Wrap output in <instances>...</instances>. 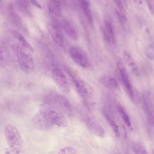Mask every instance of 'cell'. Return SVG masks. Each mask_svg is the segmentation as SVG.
<instances>
[{
	"label": "cell",
	"mask_w": 154,
	"mask_h": 154,
	"mask_svg": "<svg viewBox=\"0 0 154 154\" xmlns=\"http://www.w3.org/2000/svg\"><path fill=\"white\" fill-rule=\"evenodd\" d=\"M39 112L41 116L50 123L61 127L68 125L67 120L57 107L49 103H45L41 105Z\"/></svg>",
	"instance_id": "cell-1"
},
{
	"label": "cell",
	"mask_w": 154,
	"mask_h": 154,
	"mask_svg": "<svg viewBox=\"0 0 154 154\" xmlns=\"http://www.w3.org/2000/svg\"><path fill=\"white\" fill-rule=\"evenodd\" d=\"M4 133L8 144L11 150L14 153L22 152L23 142L20 134L17 129L11 124L6 125Z\"/></svg>",
	"instance_id": "cell-2"
},
{
	"label": "cell",
	"mask_w": 154,
	"mask_h": 154,
	"mask_svg": "<svg viewBox=\"0 0 154 154\" xmlns=\"http://www.w3.org/2000/svg\"><path fill=\"white\" fill-rule=\"evenodd\" d=\"M31 52L24 48L21 45H19L17 48V55L18 64L24 72H31L34 68L33 59L30 54Z\"/></svg>",
	"instance_id": "cell-3"
},
{
	"label": "cell",
	"mask_w": 154,
	"mask_h": 154,
	"mask_svg": "<svg viewBox=\"0 0 154 154\" xmlns=\"http://www.w3.org/2000/svg\"><path fill=\"white\" fill-rule=\"evenodd\" d=\"M45 99V103L56 106V107L66 113L68 114L71 113V105L68 100L64 96L52 93L46 96Z\"/></svg>",
	"instance_id": "cell-4"
},
{
	"label": "cell",
	"mask_w": 154,
	"mask_h": 154,
	"mask_svg": "<svg viewBox=\"0 0 154 154\" xmlns=\"http://www.w3.org/2000/svg\"><path fill=\"white\" fill-rule=\"evenodd\" d=\"M68 52L73 61L78 65L83 68H87L89 66L90 63L88 57L82 50L73 46L69 49Z\"/></svg>",
	"instance_id": "cell-5"
},
{
	"label": "cell",
	"mask_w": 154,
	"mask_h": 154,
	"mask_svg": "<svg viewBox=\"0 0 154 154\" xmlns=\"http://www.w3.org/2000/svg\"><path fill=\"white\" fill-rule=\"evenodd\" d=\"M52 79L58 88L63 92L68 93L70 91V85L68 80L62 71L54 68L51 71Z\"/></svg>",
	"instance_id": "cell-6"
},
{
	"label": "cell",
	"mask_w": 154,
	"mask_h": 154,
	"mask_svg": "<svg viewBox=\"0 0 154 154\" xmlns=\"http://www.w3.org/2000/svg\"><path fill=\"white\" fill-rule=\"evenodd\" d=\"M74 89L79 96L85 99L92 98L94 92L91 85L85 81L82 80H74L73 82Z\"/></svg>",
	"instance_id": "cell-7"
},
{
	"label": "cell",
	"mask_w": 154,
	"mask_h": 154,
	"mask_svg": "<svg viewBox=\"0 0 154 154\" xmlns=\"http://www.w3.org/2000/svg\"><path fill=\"white\" fill-rule=\"evenodd\" d=\"M48 29L55 42L60 46H63L64 44V37L60 26L56 23L51 22L48 24Z\"/></svg>",
	"instance_id": "cell-8"
},
{
	"label": "cell",
	"mask_w": 154,
	"mask_h": 154,
	"mask_svg": "<svg viewBox=\"0 0 154 154\" xmlns=\"http://www.w3.org/2000/svg\"><path fill=\"white\" fill-rule=\"evenodd\" d=\"M10 57V51L7 44L0 39V67L3 68L7 65Z\"/></svg>",
	"instance_id": "cell-9"
},
{
	"label": "cell",
	"mask_w": 154,
	"mask_h": 154,
	"mask_svg": "<svg viewBox=\"0 0 154 154\" xmlns=\"http://www.w3.org/2000/svg\"><path fill=\"white\" fill-rule=\"evenodd\" d=\"M86 122L88 128L93 133L101 138L104 137L105 134L104 130L98 122L93 119H88Z\"/></svg>",
	"instance_id": "cell-10"
},
{
	"label": "cell",
	"mask_w": 154,
	"mask_h": 154,
	"mask_svg": "<svg viewBox=\"0 0 154 154\" xmlns=\"http://www.w3.org/2000/svg\"><path fill=\"white\" fill-rule=\"evenodd\" d=\"M119 72L123 84L128 95L131 99H133L134 93L126 69L125 68L122 67L120 69Z\"/></svg>",
	"instance_id": "cell-11"
},
{
	"label": "cell",
	"mask_w": 154,
	"mask_h": 154,
	"mask_svg": "<svg viewBox=\"0 0 154 154\" xmlns=\"http://www.w3.org/2000/svg\"><path fill=\"white\" fill-rule=\"evenodd\" d=\"M104 22L105 37L109 45L114 46L115 45V40L112 26L110 22L108 20H105Z\"/></svg>",
	"instance_id": "cell-12"
},
{
	"label": "cell",
	"mask_w": 154,
	"mask_h": 154,
	"mask_svg": "<svg viewBox=\"0 0 154 154\" xmlns=\"http://www.w3.org/2000/svg\"><path fill=\"white\" fill-rule=\"evenodd\" d=\"M32 122L35 127L42 130L48 129L50 127L51 124L47 121L40 114H36L32 118Z\"/></svg>",
	"instance_id": "cell-13"
},
{
	"label": "cell",
	"mask_w": 154,
	"mask_h": 154,
	"mask_svg": "<svg viewBox=\"0 0 154 154\" xmlns=\"http://www.w3.org/2000/svg\"><path fill=\"white\" fill-rule=\"evenodd\" d=\"M63 26L65 33L70 39L74 41L78 40L77 32L70 22L67 21H64L63 24Z\"/></svg>",
	"instance_id": "cell-14"
},
{
	"label": "cell",
	"mask_w": 154,
	"mask_h": 154,
	"mask_svg": "<svg viewBox=\"0 0 154 154\" xmlns=\"http://www.w3.org/2000/svg\"><path fill=\"white\" fill-rule=\"evenodd\" d=\"M143 106L145 111L146 114L148 119L150 123L153 125L154 117L152 105L145 94L143 95Z\"/></svg>",
	"instance_id": "cell-15"
},
{
	"label": "cell",
	"mask_w": 154,
	"mask_h": 154,
	"mask_svg": "<svg viewBox=\"0 0 154 154\" xmlns=\"http://www.w3.org/2000/svg\"><path fill=\"white\" fill-rule=\"evenodd\" d=\"M123 55L124 59L130 67L134 74L136 75H139V72L135 63L130 54L127 51H124Z\"/></svg>",
	"instance_id": "cell-16"
},
{
	"label": "cell",
	"mask_w": 154,
	"mask_h": 154,
	"mask_svg": "<svg viewBox=\"0 0 154 154\" xmlns=\"http://www.w3.org/2000/svg\"><path fill=\"white\" fill-rule=\"evenodd\" d=\"M10 31L14 36L20 42L22 46L32 52H33L32 47L21 34L14 30H11Z\"/></svg>",
	"instance_id": "cell-17"
},
{
	"label": "cell",
	"mask_w": 154,
	"mask_h": 154,
	"mask_svg": "<svg viewBox=\"0 0 154 154\" xmlns=\"http://www.w3.org/2000/svg\"><path fill=\"white\" fill-rule=\"evenodd\" d=\"M145 53L147 57L151 60H154V46L152 39L150 37L146 38Z\"/></svg>",
	"instance_id": "cell-18"
},
{
	"label": "cell",
	"mask_w": 154,
	"mask_h": 154,
	"mask_svg": "<svg viewBox=\"0 0 154 154\" xmlns=\"http://www.w3.org/2000/svg\"><path fill=\"white\" fill-rule=\"evenodd\" d=\"M8 13L12 22L16 26L20 27L22 24L21 20L14 9L12 5L9 7Z\"/></svg>",
	"instance_id": "cell-19"
},
{
	"label": "cell",
	"mask_w": 154,
	"mask_h": 154,
	"mask_svg": "<svg viewBox=\"0 0 154 154\" xmlns=\"http://www.w3.org/2000/svg\"><path fill=\"white\" fill-rule=\"evenodd\" d=\"M50 11L52 13L58 17L62 15L61 10L60 8V3L52 0H51L49 5Z\"/></svg>",
	"instance_id": "cell-20"
},
{
	"label": "cell",
	"mask_w": 154,
	"mask_h": 154,
	"mask_svg": "<svg viewBox=\"0 0 154 154\" xmlns=\"http://www.w3.org/2000/svg\"><path fill=\"white\" fill-rule=\"evenodd\" d=\"M18 9L21 12L25 13L28 12L29 5L27 0H14Z\"/></svg>",
	"instance_id": "cell-21"
},
{
	"label": "cell",
	"mask_w": 154,
	"mask_h": 154,
	"mask_svg": "<svg viewBox=\"0 0 154 154\" xmlns=\"http://www.w3.org/2000/svg\"><path fill=\"white\" fill-rule=\"evenodd\" d=\"M102 113L107 120V121L111 126L116 136L117 137H119L120 136V133L118 126L116 125L115 122L109 117L107 113L105 111H103Z\"/></svg>",
	"instance_id": "cell-22"
},
{
	"label": "cell",
	"mask_w": 154,
	"mask_h": 154,
	"mask_svg": "<svg viewBox=\"0 0 154 154\" xmlns=\"http://www.w3.org/2000/svg\"><path fill=\"white\" fill-rule=\"evenodd\" d=\"M117 109L126 124L128 126H130L131 123L130 119L123 107L120 105H118Z\"/></svg>",
	"instance_id": "cell-23"
},
{
	"label": "cell",
	"mask_w": 154,
	"mask_h": 154,
	"mask_svg": "<svg viewBox=\"0 0 154 154\" xmlns=\"http://www.w3.org/2000/svg\"><path fill=\"white\" fill-rule=\"evenodd\" d=\"M82 8L84 13L88 21L91 23H93V20L89 6L90 5L84 4L81 3Z\"/></svg>",
	"instance_id": "cell-24"
},
{
	"label": "cell",
	"mask_w": 154,
	"mask_h": 154,
	"mask_svg": "<svg viewBox=\"0 0 154 154\" xmlns=\"http://www.w3.org/2000/svg\"><path fill=\"white\" fill-rule=\"evenodd\" d=\"M133 149L134 152L136 153L145 154L147 153L144 147L140 143L134 144L133 146Z\"/></svg>",
	"instance_id": "cell-25"
},
{
	"label": "cell",
	"mask_w": 154,
	"mask_h": 154,
	"mask_svg": "<svg viewBox=\"0 0 154 154\" xmlns=\"http://www.w3.org/2000/svg\"><path fill=\"white\" fill-rule=\"evenodd\" d=\"M76 151L72 148L66 146L60 149L59 151V154H75Z\"/></svg>",
	"instance_id": "cell-26"
},
{
	"label": "cell",
	"mask_w": 154,
	"mask_h": 154,
	"mask_svg": "<svg viewBox=\"0 0 154 154\" xmlns=\"http://www.w3.org/2000/svg\"><path fill=\"white\" fill-rule=\"evenodd\" d=\"M108 85L109 87L117 89L119 88V85L116 80L114 78L110 79L108 81Z\"/></svg>",
	"instance_id": "cell-27"
},
{
	"label": "cell",
	"mask_w": 154,
	"mask_h": 154,
	"mask_svg": "<svg viewBox=\"0 0 154 154\" xmlns=\"http://www.w3.org/2000/svg\"><path fill=\"white\" fill-rule=\"evenodd\" d=\"M116 12L119 20L121 23L123 24L126 20V17L124 14H121L118 11H116Z\"/></svg>",
	"instance_id": "cell-28"
},
{
	"label": "cell",
	"mask_w": 154,
	"mask_h": 154,
	"mask_svg": "<svg viewBox=\"0 0 154 154\" xmlns=\"http://www.w3.org/2000/svg\"><path fill=\"white\" fill-rule=\"evenodd\" d=\"M115 5L119 10L121 14L124 12V8L121 0H113Z\"/></svg>",
	"instance_id": "cell-29"
},
{
	"label": "cell",
	"mask_w": 154,
	"mask_h": 154,
	"mask_svg": "<svg viewBox=\"0 0 154 154\" xmlns=\"http://www.w3.org/2000/svg\"><path fill=\"white\" fill-rule=\"evenodd\" d=\"M147 2L149 9L151 12L153 14V2L152 0H147Z\"/></svg>",
	"instance_id": "cell-30"
},
{
	"label": "cell",
	"mask_w": 154,
	"mask_h": 154,
	"mask_svg": "<svg viewBox=\"0 0 154 154\" xmlns=\"http://www.w3.org/2000/svg\"><path fill=\"white\" fill-rule=\"evenodd\" d=\"M32 4L35 6L39 9H42V7L40 5L38 2L36 0H29Z\"/></svg>",
	"instance_id": "cell-31"
},
{
	"label": "cell",
	"mask_w": 154,
	"mask_h": 154,
	"mask_svg": "<svg viewBox=\"0 0 154 154\" xmlns=\"http://www.w3.org/2000/svg\"><path fill=\"white\" fill-rule=\"evenodd\" d=\"M80 2L87 5H90V0H80Z\"/></svg>",
	"instance_id": "cell-32"
},
{
	"label": "cell",
	"mask_w": 154,
	"mask_h": 154,
	"mask_svg": "<svg viewBox=\"0 0 154 154\" xmlns=\"http://www.w3.org/2000/svg\"><path fill=\"white\" fill-rule=\"evenodd\" d=\"M122 128L124 132V137L125 138H126L127 137V134L125 127L124 125H122Z\"/></svg>",
	"instance_id": "cell-33"
},
{
	"label": "cell",
	"mask_w": 154,
	"mask_h": 154,
	"mask_svg": "<svg viewBox=\"0 0 154 154\" xmlns=\"http://www.w3.org/2000/svg\"><path fill=\"white\" fill-rule=\"evenodd\" d=\"M134 2L139 4H141L142 3L141 0H133Z\"/></svg>",
	"instance_id": "cell-34"
},
{
	"label": "cell",
	"mask_w": 154,
	"mask_h": 154,
	"mask_svg": "<svg viewBox=\"0 0 154 154\" xmlns=\"http://www.w3.org/2000/svg\"><path fill=\"white\" fill-rule=\"evenodd\" d=\"M53 1L58 2L60 3H61V2L63 0H51Z\"/></svg>",
	"instance_id": "cell-35"
}]
</instances>
